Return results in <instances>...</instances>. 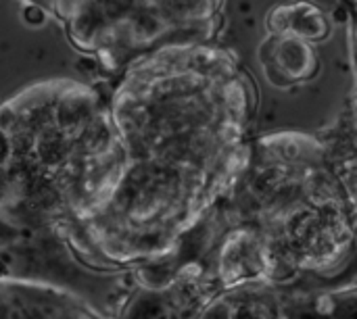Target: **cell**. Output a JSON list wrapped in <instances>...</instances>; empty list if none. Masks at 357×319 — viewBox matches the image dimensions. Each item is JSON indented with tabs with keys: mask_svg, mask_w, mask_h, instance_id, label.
Segmentation results:
<instances>
[{
	"mask_svg": "<svg viewBox=\"0 0 357 319\" xmlns=\"http://www.w3.org/2000/svg\"><path fill=\"white\" fill-rule=\"evenodd\" d=\"M259 61L268 79L282 88L310 81L320 71L316 48L295 36L270 33L259 48Z\"/></svg>",
	"mask_w": 357,
	"mask_h": 319,
	"instance_id": "6da1fadb",
	"label": "cell"
},
{
	"mask_svg": "<svg viewBox=\"0 0 357 319\" xmlns=\"http://www.w3.org/2000/svg\"><path fill=\"white\" fill-rule=\"evenodd\" d=\"M270 33L278 36H295L305 42L322 40L328 33L326 17L314 6V4H280L276 10H272L268 19Z\"/></svg>",
	"mask_w": 357,
	"mask_h": 319,
	"instance_id": "7a4b0ae2",
	"label": "cell"
},
{
	"mask_svg": "<svg viewBox=\"0 0 357 319\" xmlns=\"http://www.w3.org/2000/svg\"><path fill=\"white\" fill-rule=\"evenodd\" d=\"M40 155L44 161L48 163H56L65 157V144H63V138L56 136V134H50L48 138H44V142L40 144Z\"/></svg>",
	"mask_w": 357,
	"mask_h": 319,
	"instance_id": "3957f363",
	"label": "cell"
},
{
	"mask_svg": "<svg viewBox=\"0 0 357 319\" xmlns=\"http://www.w3.org/2000/svg\"><path fill=\"white\" fill-rule=\"evenodd\" d=\"M351 36H354V52H356V69H357V29L356 27H354ZM354 117H356V121H357V88H356V98H354Z\"/></svg>",
	"mask_w": 357,
	"mask_h": 319,
	"instance_id": "277c9868",
	"label": "cell"
}]
</instances>
